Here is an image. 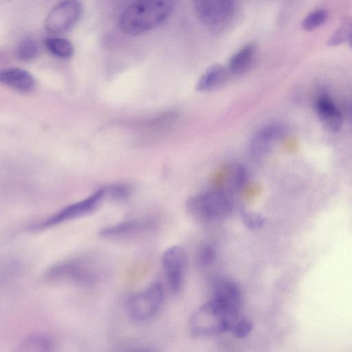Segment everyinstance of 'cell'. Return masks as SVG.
<instances>
[{"label":"cell","mask_w":352,"mask_h":352,"mask_svg":"<svg viewBox=\"0 0 352 352\" xmlns=\"http://www.w3.org/2000/svg\"><path fill=\"white\" fill-rule=\"evenodd\" d=\"M107 192L106 188L98 189L86 199L65 206L38 223L34 226V228L36 230L47 229L90 214L98 207Z\"/></svg>","instance_id":"cell-7"},{"label":"cell","mask_w":352,"mask_h":352,"mask_svg":"<svg viewBox=\"0 0 352 352\" xmlns=\"http://www.w3.org/2000/svg\"><path fill=\"white\" fill-rule=\"evenodd\" d=\"M174 6L173 0H136L120 14V30L129 35H138L151 30L170 15Z\"/></svg>","instance_id":"cell-1"},{"label":"cell","mask_w":352,"mask_h":352,"mask_svg":"<svg viewBox=\"0 0 352 352\" xmlns=\"http://www.w3.org/2000/svg\"><path fill=\"white\" fill-rule=\"evenodd\" d=\"M256 47L254 43H250L243 45L230 58L227 70L231 74H239L245 72L252 63Z\"/></svg>","instance_id":"cell-15"},{"label":"cell","mask_w":352,"mask_h":352,"mask_svg":"<svg viewBox=\"0 0 352 352\" xmlns=\"http://www.w3.org/2000/svg\"><path fill=\"white\" fill-rule=\"evenodd\" d=\"M245 169L239 164H232L227 168L223 175V188H220L232 195L242 188L246 181Z\"/></svg>","instance_id":"cell-16"},{"label":"cell","mask_w":352,"mask_h":352,"mask_svg":"<svg viewBox=\"0 0 352 352\" xmlns=\"http://www.w3.org/2000/svg\"><path fill=\"white\" fill-rule=\"evenodd\" d=\"M151 223L144 219L124 221L100 230L99 235L106 239L126 238L148 230Z\"/></svg>","instance_id":"cell-13"},{"label":"cell","mask_w":352,"mask_h":352,"mask_svg":"<svg viewBox=\"0 0 352 352\" xmlns=\"http://www.w3.org/2000/svg\"><path fill=\"white\" fill-rule=\"evenodd\" d=\"M164 297V289L161 283L153 282L128 298L127 312L131 318L136 322L148 320L160 309Z\"/></svg>","instance_id":"cell-5"},{"label":"cell","mask_w":352,"mask_h":352,"mask_svg":"<svg viewBox=\"0 0 352 352\" xmlns=\"http://www.w3.org/2000/svg\"><path fill=\"white\" fill-rule=\"evenodd\" d=\"M186 208L192 218L212 221L228 217L232 211L233 204L230 195L217 188L190 197Z\"/></svg>","instance_id":"cell-4"},{"label":"cell","mask_w":352,"mask_h":352,"mask_svg":"<svg viewBox=\"0 0 352 352\" xmlns=\"http://www.w3.org/2000/svg\"><path fill=\"white\" fill-rule=\"evenodd\" d=\"M196 257L201 266H210L214 263L217 258L215 248L209 243H202L197 251Z\"/></svg>","instance_id":"cell-23"},{"label":"cell","mask_w":352,"mask_h":352,"mask_svg":"<svg viewBox=\"0 0 352 352\" xmlns=\"http://www.w3.org/2000/svg\"><path fill=\"white\" fill-rule=\"evenodd\" d=\"M162 267L167 285L173 294L182 289L186 263V253L179 245L166 249L162 258Z\"/></svg>","instance_id":"cell-9"},{"label":"cell","mask_w":352,"mask_h":352,"mask_svg":"<svg viewBox=\"0 0 352 352\" xmlns=\"http://www.w3.org/2000/svg\"><path fill=\"white\" fill-rule=\"evenodd\" d=\"M210 288L212 298L239 310L243 295L236 283L227 278L217 277L212 280Z\"/></svg>","instance_id":"cell-10"},{"label":"cell","mask_w":352,"mask_h":352,"mask_svg":"<svg viewBox=\"0 0 352 352\" xmlns=\"http://www.w3.org/2000/svg\"><path fill=\"white\" fill-rule=\"evenodd\" d=\"M0 81L21 92H30L35 87V80L28 71L19 67H8L0 72Z\"/></svg>","instance_id":"cell-14"},{"label":"cell","mask_w":352,"mask_h":352,"mask_svg":"<svg viewBox=\"0 0 352 352\" xmlns=\"http://www.w3.org/2000/svg\"><path fill=\"white\" fill-rule=\"evenodd\" d=\"M102 270L96 262L89 257L78 256L59 261L45 272L46 280L89 286L97 283Z\"/></svg>","instance_id":"cell-3"},{"label":"cell","mask_w":352,"mask_h":352,"mask_svg":"<svg viewBox=\"0 0 352 352\" xmlns=\"http://www.w3.org/2000/svg\"><path fill=\"white\" fill-rule=\"evenodd\" d=\"M111 195L116 199H122L127 197L129 194V189L127 186H118L111 188Z\"/></svg>","instance_id":"cell-26"},{"label":"cell","mask_w":352,"mask_h":352,"mask_svg":"<svg viewBox=\"0 0 352 352\" xmlns=\"http://www.w3.org/2000/svg\"><path fill=\"white\" fill-rule=\"evenodd\" d=\"M193 5L199 21L212 31L225 28L234 9V0H193Z\"/></svg>","instance_id":"cell-6"},{"label":"cell","mask_w":352,"mask_h":352,"mask_svg":"<svg viewBox=\"0 0 352 352\" xmlns=\"http://www.w3.org/2000/svg\"><path fill=\"white\" fill-rule=\"evenodd\" d=\"M351 30L352 19H345L329 36L327 45L335 47L348 42Z\"/></svg>","instance_id":"cell-21"},{"label":"cell","mask_w":352,"mask_h":352,"mask_svg":"<svg viewBox=\"0 0 352 352\" xmlns=\"http://www.w3.org/2000/svg\"><path fill=\"white\" fill-rule=\"evenodd\" d=\"M21 351H52L54 343L52 339L43 334H33L25 338L20 343Z\"/></svg>","instance_id":"cell-19"},{"label":"cell","mask_w":352,"mask_h":352,"mask_svg":"<svg viewBox=\"0 0 352 352\" xmlns=\"http://www.w3.org/2000/svg\"><path fill=\"white\" fill-rule=\"evenodd\" d=\"M253 329L252 321L244 316L239 315L233 322L230 332L238 338L248 336Z\"/></svg>","instance_id":"cell-24"},{"label":"cell","mask_w":352,"mask_h":352,"mask_svg":"<svg viewBox=\"0 0 352 352\" xmlns=\"http://www.w3.org/2000/svg\"><path fill=\"white\" fill-rule=\"evenodd\" d=\"M329 18V13L323 8L316 9L309 12L302 21V28L310 32L324 24Z\"/></svg>","instance_id":"cell-22"},{"label":"cell","mask_w":352,"mask_h":352,"mask_svg":"<svg viewBox=\"0 0 352 352\" xmlns=\"http://www.w3.org/2000/svg\"><path fill=\"white\" fill-rule=\"evenodd\" d=\"M315 107L320 121L327 130L337 131L341 128L342 113L330 97L325 94L320 96L316 101Z\"/></svg>","instance_id":"cell-11"},{"label":"cell","mask_w":352,"mask_h":352,"mask_svg":"<svg viewBox=\"0 0 352 352\" xmlns=\"http://www.w3.org/2000/svg\"><path fill=\"white\" fill-rule=\"evenodd\" d=\"M285 129L278 124H269L261 128L253 137L250 148L255 156H261L268 151L272 144L281 139Z\"/></svg>","instance_id":"cell-12"},{"label":"cell","mask_w":352,"mask_h":352,"mask_svg":"<svg viewBox=\"0 0 352 352\" xmlns=\"http://www.w3.org/2000/svg\"><path fill=\"white\" fill-rule=\"evenodd\" d=\"M43 43L47 50L51 54L59 58H70L74 53L72 43L67 38L50 36L46 38Z\"/></svg>","instance_id":"cell-18"},{"label":"cell","mask_w":352,"mask_h":352,"mask_svg":"<svg viewBox=\"0 0 352 352\" xmlns=\"http://www.w3.org/2000/svg\"><path fill=\"white\" fill-rule=\"evenodd\" d=\"M228 72L226 67L214 65L209 67L198 80L196 89L200 91L213 89L223 83Z\"/></svg>","instance_id":"cell-17"},{"label":"cell","mask_w":352,"mask_h":352,"mask_svg":"<svg viewBox=\"0 0 352 352\" xmlns=\"http://www.w3.org/2000/svg\"><path fill=\"white\" fill-rule=\"evenodd\" d=\"M239 310L211 298L191 316L189 330L195 337H208L230 331Z\"/></svg>","instance_id":"cell-2"},{"label":"cell","mask_w":352,"mask_h":352,"mask_svg":"<svg viewBox=\"0 0 352 352\" xmlns=\"http://www.w3.org/2000/svg\"><path fill=\"white\" fill-rule=\"evenodd\" d=\"M82 12L79 0H65L54 6L48 13L45 26L47 31L61 34L71 30L80 20Z\"/></svg>","instance_id":"cell-8"},{"label":"cell","mask_w":352,"mask_h":352,"mask_svg":"<svg viewBox=\"0 0 352 352\" xmlns=\"http://www.w3.org/2000/svg\"><path fill=\"white\" fill-rule=\"evenodd\" d=\"M241 216L243 224L250 230H258L265 225V219L261 214L243 210Z\"/></svg>","instance_id":"cell-25"},{"label":"cell","mask_w":352,"mask_h":352,"mask_svg":"<svg viewBox=\"0 0 352 352\" xmlns=\"http://www.w3.org/2000/svg\"><path fill=\"white\" fill-rule=\"evenodd\" d=\"M347 43H349L351 48L352 49V30H351V34H350V36H349V38Z\"/></svg>","instance_id":"cell-27"},{"label":"cell","mask_w":352,"mask_h":352,"mask_svg":"<svg viewBox=\"0 0 352 352\" xmlns=\"http://www.w3.org/2000/svg\"><path fill=\"white\" fill-rule=\"evenodd\" d=\"M350 118H351V124H352V108H351V110L350 112Z\"/></svg>","instance_id":"cell-28"},{"label":"cell","mask_w":352,"mask_h":352,"mask_svg":"<svg viewBox=\"0 0 352 352\" xmlns=\"http://www.w3.org/2000/svg\"><path fill=\"white\" fill-rule=\"evenodd\" d=\"M16 56L23 61H30L36 58L39 52L38 42L32 36L22 38L16 46Z\"/></svg>","instance_id":"cell-20"}]
</instances>
